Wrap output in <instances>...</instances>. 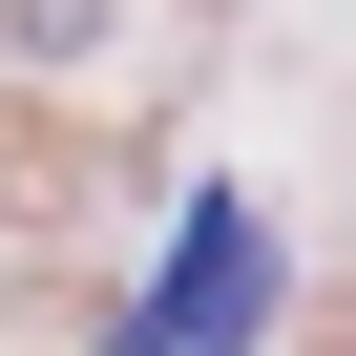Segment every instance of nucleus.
<instances>
[{
  "mask_svg": "<svg viewBox=\"0 0 356 356\" xmlns=\"http://www.w3.org/2000/svg\"><path fill=\"white\" fill-rule=\"evenodd\" d=\"M252 335H273V210L252 189H189V231H168V273L126 293L105 356H252Z\"/></svg>",
  "mask_w": 356,
  "mask_h": 356,
  "instance_id": "f257e3e1",
  "label": "nucleus"
}]
</instances>
